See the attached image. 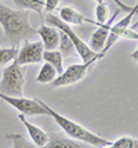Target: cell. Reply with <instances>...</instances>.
<instances>
[{
  "label": "cell",
  "instance_id": "19",
  "mask_svg": "<svg viewBox=\"0 0 138 148\" xmlns=\"http://www.w3.org/2000/svg\"><path fill=\"white\" fill-rule=\"evenodd\" d=\"M58 46H59V53H61L62 56H71V54H72V51L75 50V47H73L71 39L68 38L64 32H59Z\"/></svg>",
  "mask_w": 138,
  "mask_h": 148
},
{
  "label": "cell",
  "instance_id": "16",
  "mask_svg": "<svg viewBox=\"0 0 138 148\" xmlns=\"http://www.w3.org/2000/svg\"><path fill=\"white\" fill-rule=\"evenodd\" d=\"M57 76V72L54 69V66H51L50 64H44L41 68H40V72L37 77H36V82L39 83H51Z\"/></svg>",
  "mask_w": 138,
  "mask_h": 148
},
{
  "label": "cell",
  "instance_id": "13",
  "mask_svg": "<svg viewBox=\"0 0 138 148\" xmlns=\"http://www.w3.org/2000/svg\"><path fill=\"white\" fill-rule=\"evenodd\" d=\"M40 148H88L83 145V144H77L73 140H69L66 137H62L58 133H53L48 134V140L47 143Z\"/></svg>",
  "mask_w": 138,
  "mask_h": 148
},
{
  "label": "cell",
  "instance_id": "11",
  "mask_svg": "<svg viewBox=\"0 0 138 148\" xmlns=\"http://www.w3.org/2000/svg\"><path fill=\"white\" fill-rule=\"evenodd\" d=\"M58 11H59L58 18L61 21H64L65 24H68V25H71V24H73V25H82L84 22H87V24H95V21L84 17L83 14H80L73 7H61Z\"/></svg>",
  "mask_w": 138,
  "mask_h": 148
},
{
  "label": "cell",
  "instance_id": "10",
  "mask_svg": "<svg viewBox=\"0 0 138 148\" xmlns=\"http://www.w3.org/2000/svg\"><path fill=\"white\" fill-rule=\"evenodd\" d=\"M36 33L41 38V45L44 50H55L59 42V31L54 26L50 25H41L36 31Z\"/></svg>",
  "mask_w": 138,
  "mask_h": 148
},
{
  "label": "cell",
  "instance_id": "24",
  "mask_svg": "<svg viewBox=\"0 0 138 148\" xmlns=\"http://www.w3.org/2000/svg\"><path fill=\"white\" fill-rule=\"evenodd\" d=\"M137 50H135V51H134V53H133V54H131V58H135V60H137Z\"/></svg>",
  "mask_w": 138,
  "mask_h": 148
},
{
  "label": "cell",
  "instance_id": "12",
  "mask_svg": "<svg viewBox=\"0 0 138 148\" xmlns=\"http://www.w3.org/2000/svg\"><path fill=\"white\" fill-rule=\"evenodd\" d=\"M18 118H20V121L22 122V125L27 127L28 133H29V137L32 138L33 144H35L36 147H39V148L43 147V145L47 143V140H48V134H47L44 130L40 129V127H37V126H35V125H32V123L28 122L27 118H25V115L20 114Z\"/></svg>",
  "mask_w": 138,
  "mask_h": 148
},
{
  "label": "cell",
  "instance_id": "2",
  "mask_svg": "<svg viewBox=\"0 0 138 148\" xmlns=\"http://www.w3.org/2000/svg\"><path fill=\"white\" fill-rule=\"evenodd\" d=\"M39 101H40V104H41V107L46 110L47 115L51 116L54 121H55V123L64 130V133H66L69 137H72V138L77 140V141L84 143V144H90L92 147L104 148V147H108V145L111 144V141H108L106 138L99 137V136H97L95 133H91L90 130H87L86 127L80 126L79 123L73 122L69 118H66V116L55 112L53 108H50V107H48L46 103H43L41 100H39Z\"/></svg>",
  "mask_w": 138,
  "mask_h": 148
},
{
  "label": "cell",
  "instance_id": "9",
  "mask_svg": "<svg viewBox=\"0 0 138 148\" xmlns=\"http://www.w3.org/2000/svg\"><path fill=\"white\" fill-rule=\"evenodd\" d=\"M116 15H118V13L115 14L113 17H111V19H108L105 24H99V25H97L98 29L92 33L91 39H90V46H88L94 53L102 51V49H104V46H105L106 38H108V31H109V28H111L112 24H113Z\"/></svg>",
  "mask_w": 138,
  "mask_h": 148
},
{
  "label": "cell",
  "instance_id": "5",
  "mask_svg": "<svg viewBox=\"0 0 138 148\" xmlns=\"http://www.w3.org/2000/svg\"><path fill=\"white\" fill-rule=\"evenodd\" d=\"M44 19H46V22L50 26H54L55 29H58L59 32H64L68 38L71 39V42H72L75 50L77 51V56L83 60V62L88 61V60H91V58L97 54V53H94L91 49L88 47V45H86L84 42L77 36V33L75 32L71 26L68 25V24H65L64 21H61L58 17L53 15L51 13H47V15L44 17Z\"/></svg>",
  "mask_w": 138,
  "mask_h": 148
},
{
  "label": "cell",
  "instance_id": "7",
  "mask_svg": "<svg viewBox=\"0 0 138 148\" xmlns=\"http://www.w3.org/2000/svg\"><path fill=\"white\" fill-rule=\"evenodd\" d=\"M43 45L41 42H25L20 51H17L15 62L18 65L39 64L43 61Z\"/></svg>",
  "mask_w": 138,
  "mask_h": 148
},
{
  "label": "cell",
  "instance_id": "1",
  "mask_svg": "<svg viewBox=\"0 0 138 148\" xmlns=\"http://www.w3.org/2000/svg\"><path fill=\"white\" fill-rule=\"evenodd\" d=\"M0 25L3 26L6 39L13 45L32 38L33 35H37L36 29H33L29 24L28 10L17 11L1 3H0Z\"/></svg>",
  "mask_w": 138,
  "mask_h": 148
},
{
  "label": "cell",
  "instance_id": "23",
  "mask_svg": "<svg viewBox=\"0 0 138 148\" xmlns=\"http://www.w3.org/2000/svg\"><path fill=\"white\" fill-rule=\"evenodd\" d=\"M59 4V0H44V6H43V10L46 13H51L54 11Z\"/></svg>",
  "mask_w": 138,
  "mask_h": 148
},
{
  "label": "cell",
  "instance_id": "17",
  "mask_svg": "<svg viewBox=\"0 0 138 148\" xmlns=\"http://www.w3.org/2000/svg\"><path fill=\"white\" fill-rule=\"evenodd\" d=\"M104 148H138V141L135 138H133V137L124 136V137H120L116 141L111 143L108 147Z\"/></svg>",
  "mask_w": 138,
  "mask_h": 148
},
{
  "label": "cell",
  "instance_id": "18",
  "mask_svg": "<svg viewBox=\"0 0 138 148\" xmlns=\"http://www.w3.org/2000/svg\"><path fill=\"white\" fill-rule=\"evenodd\" d=\"M6 137L8 140H11L13 148H35L33 144H31V143L28 141L22 134H20V133H8Z\"/></svg>",
  "mask_w": 138,
  "mask_h": 148
},
{
  "label": "cell",
  "instance_id": "14",
  "mask_svg": "<svg viewBox=\"0 0 138 148\" xmlns=\"http://www.w3.org/2000/svg\"><path fill=\"white\" fill-rule=\"evenodd\" d=\"M43 60L46 61L47 64H50L51 66H54L57 75H59L61 72L64 71V66H62L64 56H62L58 50H44V51H43Z\"/></svg>",
  "mask_w": 138,
  "mask_h": 148
},
{
  "label": "cell",
  "instance_id": "15",
  "mask_svg": "<svg viewBox=\"0 0 138 148\" xmlns=\"http://www.w3.org/2000/svg\"><path fill=\"white\" fill-rule=\"evenodd\" d=\"M14 3L21 10H33L39 15H41V13H43L44 0H14Z\"/></svg>",
  "mask_w": 138,
  "mask_h": 148
},
{
  "label": "cell",
  "instance_id": "22",
  "mask_svg": "<svg viewBox=\"0 0 138 148\" xmlns=\"http://www.w3.org/2000/svg\"><path fill=\"white\" fill-rule=\"evenodd\" d=\"M137 10H138V6L135 4V6L133 7L131 10L127 13V15H126L124 18H122V19H119L118 22L115 24L116 26H119V28H128L130 26V24H131V21H133V17L137 14Z\"/></svg>",
  "mask_w": 138,
  "mask_h": 148
},
{
  "label": "cell",
  "instance_id": "8",
  "mask_svg": "<svg viewBox=\"0 0 138 148\" xmlns=\"http://www.w3.org/2000/svg\"><path fill=\"white\" fill-rule=\"evenodd\" d=\"M119 39H130V40H137L138 39V33L135 31H133L131 28H119L115 24H112V26L108 31V38H106L105 46L102 49V54H105L112 46L115 45V42Z\"/></svg>",
  "mask_w": 138,
  "mask_h": 148
},
{
  "label": "cell",
  "instance_id": "3",
  "mask_svg": "<svg viewBox=\"0 0 138 148\" xmlns=\"http://www.w3.org/2000/svg\"><path fill=\"white\" fill-rule=\"evenodd\" d=\"M104 56L105 54H102V53H97L91 60L86 61L83 64H73L71 66H68L59 75H57L55 79L51 82L53 87H62V86H69V84H75L80 82L87 75V72L91 69L92 65L95 64L98 60H101Z\"/></svg>",
  "mask_w": 138,
  "mask_h": 148
},
{
  "label": "cell",
  "instance_id": "21",
  "mask_svg": "<svg viewBox=\"0 0 138 148\" xmlns=\"http://www.w3.org/2000/svg\"><path fill=\"white\" fill-rule=\"evenodd\" d=\"M95 17H97V22L94 25H99V24H105L109 17V8L105 1L98 3V6L95 8Z\"/></svg>",
  "mask_w": 138,
  "mask_h": 148
},
{
  "label": "cell",
  "instance_id": "4",
  "mask_svg": "<svg viewBox=\"0 0 138 148\" xmlns=\"http://www.w3.org/2000/svg\"><path fill=\"white\" fill-rule=\"evenodd\" d=\"M24 84H25L24 71H22L21 65L13 61L11 65L6 66L3 71V77L0 82V93H3L6 96L21 97L22 90H24Z\"/></svg>",
  "mask_w": 138,
  "mask_h": 148
},
{
  "label": "cell",
  "instance_id": "6",
  "mask_svg": "<svg viewBox=\"0 0 138 148\" xmlns=\"http://www.w3.org/2000/svg\"><path fill=\"white\" fill-rule=\"evenodd\" d=\"M0 100L6 101L14 107L17 111H20V114L25 116H36V115H47L46 110L41 107L39 98L36 100H31V98H24V97H13V96H6L3 93H0Z\"/></svg>",
  "mask_w": 138,
  "mask_h": 148
},
{
  "label": "cell",
  "instance_id": "20",
  "mask_svg": "<svg viewBox=\"0 0 138 148\" xmlns=\"http://www.w3.org/2000/svg\"><path fill=\"white\" fill-rule=\"evenodd\" d=\"M17 49L15 47H3L0 49V66L13 62L17 57Z\"/></svg>",
  "mask_w": 138,
  "mask_h": 148
}]
</instances>
